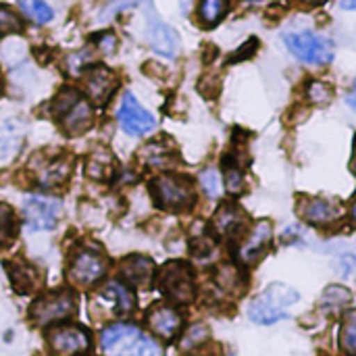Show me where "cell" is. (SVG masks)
Wrapping results in <instances>:
<instances>
[{"instance_id": "cell-1", "label": "cell", "mask_w": 356, "mask_h": 356, "mask_svg": "<svg viewBox=\"0 0 356 356\" xmlns=\"http://www.w3.org/2000/svg\"><path fill=\"white\" fill-rule=\"evenodd\" d=\"M102 348L108 356H163L156 340L125 323H115L102 332Z\"/></svg>"}, {"instance_id": "cell-2", "label": "cell", "mask_w": 356, "mask_h": 356, "mask_svg": "<svg viewBox=\"0 0 356 356\" xmlns=\"http://www.w3.org/2000/svg\"><path fill=\"white\" fill-rule=\"evenodd\" d=\"M300 294L286 284H271L248 307L250 321L259 325H273L288 317V311L298 302Z\"/></svg>"}, {"instance_id": "cell-3", "label": "cell", "mask_w": 356, "mask_h": 356, "mask_svg": "<svg viewBox=\"0 0 356 356\" xmlns=\"http://www.w3.org/2000/svg\"><path fill=\"white\" fill-rule=\"evenodd\" d=\"M50 111L63 123V127L69 136H79V134L88 131L94 121L90 102L86 98H81V94L71 88H65L63 92L56 94Z\"/></svg>"}, {"instance_id": "cell-4", "label": "cell", "mask_w": 356, "mask_h": 356, "mask_svg": "<svg viewBox=\"0 0 356 356\" xmlns=\"http://www.w3.org/2000/svg\"><path fill=\"white\" fill-rule=\"evenodd\" d=\"M152 198L161 209L167 211H184L190 209L192 202L196 200L194 186L188 177L175 175V173H163L159 175L152 184Z\"/></svg>"}, {"instance_id": "cell-5", "label": "cell", "mask_w": 356, "mask_h": 356, "mask_svg": "<svg viewBox=\"0 0 356 356\" xmlns=\"http://www.w3.org/2000/svg\"><path fill=\"white\" fill-rule=\"evenodd\" d=\"M288 50L307 65H327L334 58V44L315 31H292L284 38Z\"/></svg>"}, {"instance_id": "cell-6", "label": "cell", "mask_w": 356, "mask_h": 356, "mask_svg": "<svg viewBox=\"0 0 356 356\" xmlns=\"http://www.w3.org/2000/svg\"><path fill=\"white\" fill-rule=\"evenodd\" d=\"M159 288L173 302H179V305L192 302L196 296L192 267L181 261H173L165 265L159 273Z\"/></svg>"}, {"instance_id": "cell-7", "label": "cell", "mask_w": 356, "mask_h": 356, "mask_svg": "<svg viewBox=\"0 0 356 356\" xmlns=\"http://www.w3.org/2000/svg\"><path fill=\"white\" fill-rule=\"evenodd\" d=\"M142 8H144V17H146V42H148V46L156 54L173 58L179 50V35L175 33V29L171 25L161 21V17L156 15V10L152 6V0H146L142 4Z\"/></svg>"}, {"instance_id": "cell-8", "label": "cell", "mask_w": 356, "mask_h": 356, "mask_svg": "<svg viewBox=\"0 0 356 356\" xmlns=\"http://www.w3.org/2000/svg\"><path fill=\"white\" fill-rule=\"evenodd\" d=\"M60 215V202L50 196L31 194L23 200V219L31 232L52 229Z\"/></svg>"}, {"instance_id": "cell-9", "label": "cell", "mask_w": 356, "mask_h": 356, "mask_svg": "<svg viewBox=\"0 0 356 356\" xmlns=\"http://www.w3.org/2000/svg\"><path fill=\"white\" fill-rule=\"evenodd\" d=\"M104 273H106V259L96 250L75 252L71 263H69V269H67L69 282L79 286V288L94 286L96 282H100V277Z\"/></svg>"}, {"instance_id": "cell-10", "label": "cell", "mask_w": 356, "mask_h": 356, "mask_svg": "<svg viewBox=\"0 0 356 356\" xmlns=\"http://www.w3.org/2000/svg\"><path fill=\"white\" fill-rule=\"evenodd\" d=\"M29 313L38 325H52V323H58V321H63L75 313V298L67 290L56 292V294H48V296L40 298L31 307Z\"/></svg>"}, {"instance_id": "cell-11", "label": "cell", "mask_w": 356, "mask_h": 356, "mask_svg": "<svg viewBox=\"0 0 356 356\" xmlns=\"http://www.w3.org/2000/svg\"><path fill=\"white\" fill-rule=\"evenodd\" d=\"M117 119H119L121 129L129 136H146L154 129V117L129 92L123 96L119 104Z\"/></svg>"}, {"instance_id": "cell-12", "label": "cell", "mask_w": 356, "mask_h": 356, "mask_svg": "<svg viewBox=\"0 0 356 356\" xmlns=\"http://www.w3.org/2000/svg\"><path fill=\"white\" fill-rule=\"evenodd\" d=\"M48 348L54 356H77L90 348V334L77 325H63L50 330Z\"/></svg>"}, {"instance_id": "cell-13", "label": "cell", "mask_w": 356, "mask_h": 356, "mask_svg": "<svg viewBox=\"0 0 356 356\" xmlns=\"http://www.w3.org/2000/svg\"><path fill=\"white\" fill-rule=\"evenodd\" d=\"M117 88V75L100 65H92L83 69V90L94 104H106Z\"/></svg>"}, {"instance_id": "cell-14", "label": "cell", "mask_w": 356, "mask_h": 356, "mask_svg": "<svg viewBox=\"0 0 356 356\" xmlns=\"http://www.w3.org/2000/svg\"><path fill=\"white\" fill-rule=\"evenodd\" d=\"M271 223L269 221H259L252 232L246 236V240L238 246V261L242 265H252L257 261L263 259V254L267 252V246L271 242Z\"/></svg>"}, {"instance_id": "cell-15", "label": "cell", "mask_w": 356, "mask_h": 356, "mask_svg": "<svg viewBox=\"0 0 356 356\" xmlns=\"http://www.w3.org/2000/svg\"><path fill=\"white\" fill-rule=\"evenodd\" d=\"M298 215L311 225H327L342 217V207L327 198H300Z\"/></svg>"}, {"instance_id": "cell-16", "label": "cell", "mask_w": 356, "mask_h": 356, "mask_svg": "<svg viewBox=\"0 0 356 356\" xmlns=\"http://www.w3.org/2000/svg\"><path fill=\"white\" fill-rule=\"evenodd\" d=\"M148 327L163 340H173L181 330V315L167 305H159L148 313Z\"/></svg>"}, {"instance_id": "cell-17", "label": "cell", "mask_w": 356, "mask_h": 356, "mask_svg": "<svg viewBox=\"0 0 356 356\" xmlns=\"http://www.w3.org/2000/svg\"><path fill=\"white\" fill-rule=\"evenodd\" d=\"M96 300L108 307L113 315H129L134 311V296L119 282H108L102 288V292H98Z\"/></svg>"}, {"instance_id": "cell-18", "label": "cell", "mask_w": 356, "mask_h": 356, "mask_svg": "<svg viewBox=\"0 0 356 356\" xmlns=\"http://www.w3.org/2000/svg\"><path fill=\"white\" fill-rule=\"evenodd\" d=\"M119 273L121 277L131 284V286H138V288H146L150 282H152V275H154V265L150 259L142 257V254H134V257H127L121 267H119Z\"/></svg>"}, {"instance_id": "cell-19", "label": "cell", "mask_w": 356, "mask_h": 356, "mask_svg": "<svg viewBox=\"0 0 356 356\" xmlns=\"http://www.w3.org/2000/svg\"><path fill=\"white\" fill-rule=\"evenodd\" d=\"M242 225H244V213L232 202L223 204L213 217V227L219 236H232V234L240 232Z\"/></svg>"}, {"instance_id": "cell-20", "label": "cell", "mask_w": 356, "mask_h": 356, "mask_svg": "<svg viewBox=\"0 0 356 356\" xmlns=\"http://www.w3.org/2000/svg\"><path fill=\"white\" fill-rule=\"evenodd\" d=\"M227 13V0H200L198 4V19L202 25L213 27L217 25Z\"/></svg>"}, {"instance_id": "cell-21", "label": "cell", "mask_w": 356, "mask_h": 356, "mask_svg": "<svg viewBox=\"0 0 356 356\" xmlns=\"http://www.w3.org/2000/svg\"><path fill=\"white\" fill-rule=\"evenodd\" d=\"M350 300H353V294H350L346 288H342V286H330V288L323 292L321 307H323V311H327V313H338V311H342L344 307H348Z\"/></svg>"}, {"instance_id": "cell-22", "label": "cell", "mask_w": 356, "mask_h": 356, "mask_svg": "<svg viewBox=\"0 0 356 356\" xmlns=\"http://www.w3.org/2000/svg\"><path fill=\"white\" fill-rule=\"evenodd\" d=\"M19 8L23 10L25 17H29L31 21H35L40 25L52 21V17H54L50 4H46V0H19Z\"/></svg>"}, {"instance_id": "cell-23", "label": "cell", "mask_w": 356, "mask_h": 356, "mask_svg": "<svg viewBox=\"0 0 356 356\" xmlns=\"http://www.w3.org/2000/svg\"><path fill=\"white\" fill-rule=\"evenodd\" d=\"M223 175H225V188H227V192L240 194L242 188H244V171H242V165L234 156H229L223 163Z\"/></svg>"}, {"instance_id": "cell-24", "label": "cell", "mask_w": 356, "mask_h": 356, "mask_svg": "<svg viewBox=\"0 0 356 356\" xmlns=\"http://www.w3.org/2000/svg\"><path fill=\"white\" fill-rule=\"evenodd\" d=\"M340 348L346 355H356V311H350L344 315L342 330H340Z\"/></svg>"}, {"instance_id": "cell-25", "label": "cell", "mask_w": 356, "mask_h": 356, "mask_svg": "<svg viewBox=\"0 0 356 356\" xmlns=\"http://www.w3.org/2000/svg\"><path fill=\"white\" fill-rule=\"evenodd\" d=\"M217 284L225 290V292H244V286H242V273L232 267V265H223L219 271H217Z\"/></svg>"}, {"instance_id": "cell-26", "label": "cell", "mask_w": 356, "mask_h": 356, "mask_svg": "<svg viewBox=\"0 0 356 356\" xmlns=\"http://www.w3.org/2000/svg\"><path fill=\"white\" fill-rule=\"evenodd\" d=\"M69 177V163L67 161H54L50 163L44 171H42V177H40V184L42 186H58L63 184L65 179Z\"/></svg>"}, {"instance_id": "cell-27", "label": "cell", "mask_w": 356, "mask_h": 356, "mask_svg": "<svg viewBox=\"0 0 356 356\" xmlns=\"http://www.w3.org/2000/svg\"><path fill=\"white\" fill-rule=\"evenodd\" d=\"M17 234L15 213L8 204L0 202V244H8Z\"/></svg>"}, {"instance_id": "cell-28", "label": "cell", "mask_w": 356, "mask_h": 356, "mask_svg": "<svg viewBox=\"0 0 356 356\" xmlns=\"http://www.w3.org/2000/svg\"><path fill=\"white\" fill-rule=\"evenodd\" d=\"M200 186L209 198H219L223 188H221V175L217 169H204L200 173Z\"/></svg>"}, {"instance_id": "cell-29", "label": "cell", "mask_w": 356, "mask_h": 356, "mask_svg": "<svg viewBox=\"0 0 356 356\" xmlns=\"http://www.w3.org/2000/svg\"><path fill=\"white\" fill-rule=\"evenodd\" d=\"M21 27H23V23L17 17V13L10 10L8 6H0V35L21 31Z\"/></svg>"}, {"instance_id": "cell-30", "label": "cell", "mask_w": 356, "mask_h": 356, "mask_svg": "<svg viewBox=\"0 0 356 356\" xmlns=\"http://www.w3.org/2000/svg\"><path fill=\"white\" fill-rule=\"evenodd\" d=\"M307 96L313 104H327L334 98V92L327 83L323 81H313L307 90Z\"/></svg>"}, {"instance_id": "cell-31", "label": "cell", "mask_w": 356, "mask_h": 356, "mask_svg": "<svg viewBox=\"0 0 356 356\" xmlns=\"http://www.w3.org/2000/svg\"><path fill=\"white\" fill-rule=\"evenodd\" d=\"M146 0H113L102 13H100V21H108V19H113L115 15H119V13H123V10H127V8H136V6H142Z\"/></svg>"}, {"instance_id": "cell-32", "label": "cell", "mask_w": 356, "mask_h": 356, "mask_svg": "<svg viewBox=\"0 0 356 356\" xmlns=\"http://www.w3.org/2000/svg\"><path fill=\"white\" fill-rule=\"evenodd\" d=\"M207 338H209V330H207L204 325H194V327L186 334V338L181 340V348H194V346L202 344Z\"/></svg>"}, {"instance_id": "cell-33", "label": "cell", "mask_w": 356, "mask_h": 356, "mask_svg": "<svg viewBox=\"0 0 356 356\" xmlns=\"http://www.w3.org/2000/svg\"><path fill=\"white\" fill-rule=\"evenodd\" d=\"M117 48V38L113 33H102L98 35V50L102 54H111Z\"/></svg>"}, {"instance_id": "cell-34", "label": "cell", "mask_w": 356, "mask_h": 356, "mask_svg": "<svg viewBox=\"0 0 356 356\" xmlns=\"http://www.w3.org/2000/svg\"><path fill=\"white\" fill-rule=\"evenodd\" d=\"M346 102H348V106L353 108L356 113V81H355V86H353V90L348 92V96H346Z\"/></svg>"}, {"instance_id": "cell-35", "label": "cell", "mask_w": 356, "mask_h": 356, "mask_svg": "<svg viewBox=\"0 0 356 356\" xmlns=\"http://www.w3.org/2000/svg\"><path fill=\"white\" fill-rule=\"evenodd\" d=\"M340 6L346 10H356V0H340Z\"/></svg>"}, {"instance_id": "cell-36", "label": "cell", "mask_w": 356, "mask_h": 356, "mask_svg": "<svg viewBox=\"0 0 356 356\" xmlns=\"http://www.w3.org/2000/svg\"><path fill=\"white\" fill-rule=\"evenodd\" d=\"M350 171L356 175V136H355V148H353V159H350Z\"/></svg>"}, {"instance_id": "cell-37", "label": "cell", "mask_w": 356, "mask_h": 356, "mask_svg": "<svg viewBox=\"0 0 356 356\" xmlns=\"http://www.w3.org/2000/svg\"><path fill=\"white\" fill-rule=\"evenodd\" d=\"M350 217H353V221L356 223V196L355 200H353V204H350Z\"/></svg>"}, {"instance_id": "cell-38", "label": "cell", "mask_w": 356, "mask_h": 356, "mask_svg": "<svg viewBox=\"0 0 356 356\" xmlns=\"http://www.w3.org/2000/svg\"><path fill=\"white\" fill-rule=\"evenodd\" d=\"M305 4H313V6H317V4H323L325 0H302Z\"/></svg>"}, {"instance_id": "cell-39", "label": "cell", "mask_w": 356, "mask_h": 356, "mask_svg": "<svg viewBox=\"0 0 356 356\" xmlns=\"http://www.w3.org/2000/svg\"><path fill=\"white\" fill-rule=\"evenodd\" d=\"M250 2H263V0H250Z\"/></svg>"}]
</instances>
